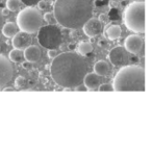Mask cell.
<instances>
[{
	"mask_svg": "<svg viewBox=\"0 0 152 151\" xmlns=\"http://www.w3.org/2000/svg\"><path fill=\"white\" fill-rule=\"evenodd\" d=\"M98 91L100 92H106V91H114V88L110 84H102L98 86Z\"/></svg>",
	"mask_w": 152,
	"mask_h": 151,
	"instance_id": "603a6c76",
	"label": "cell"
},
{
	"mask_svg": "<svg viewBox=\"0 0 152 151\" xmlns=\"http://www.w3.org/2000/svg\"><path fill=\"white\" fill-rule=\"evenodd\" d=\"M144 42L143 39L137 34H130L124 41V48L128 53L137 54L143 49Z\"/></svg>",
	"mask_w": 152,
	"mask_h": 151,
	"instance_id": "30bf717a",
	"label": "cell"
},
{
	"mask_svg": "<svg viewBox=\"0 0 152 151\" xmlns=\"http://www.w3.org/2000/svg\"><path fill=\"white\" fill-rule=\"evenodd\" d=\"M31 36L26 32H19L13 37V44L14 48L19 49V50H24L26 47H28L29 45H31Z\"/></svg>",
	"mask_w": 152,
	"mask_h": 151,
	"instance_id": "8fae6325",
	"label": "cell"
},
{
	"mask_svg": "<svg viewBox=\"0 0 152 151\" xmlns=\"http://www.w3.org/2000/svg\"><path fill=\"white\" fill-rule=\"evenodd\" d=\"M133 1H144V0H133Z\"/></svg>",
	"mask_w": 152,
	"mask_h": 151,
	"instance_id": "836d02e7",
	"label": "cell"
},
{
	"mask_svg": "<svg viewBox=\"0 0 152 151\" xmlns=\"http://www.w3.org/2000/svg\"><path fill=\"white\" fill-rule=\"evenodd\" d=\"M75 89H76V91H87V88L85 86V84L83 86V84H79V86H77Z\"/></svg>",
	"mask_w": 152,
	"mask_h": 151,
	"instance_id": "f546056e",
	"label": "cell"
},
{
	"mask_svg": "<svg viewBox=\"0 0 152 151\" xmlns=\"http://www.w3.org/2000/svg\"><path fill=\"white\" fill-rule=\"evenodd\" d=\"M74 47H75V46H74V45H70L69 48H70V49H74Z\"/></svg>",
	"mask_w": 152,
	"mask_h": 151,
	"instance_id": "d6a6232c",
	"label": "cell"
},
{
	"mask_svg": "<svg viewBox=\"0 0 152 151\" xmlns=\"http://www.w3.org/2000/svg\"><path fill=\"white\" fill-rule=\"evenodd\" d=\"M3 91H14V88H12V86H4V88L2 89Z\"/></svg>",
	"mask_w": 152,
	"mask_h": 151,
	"instance_id": "1f68e13d",
	"label": "cell"
},
{
	"mask_svg": "<svg viewBox=\"0 0 152 151\" xmlns=\"http://www.w3.org/2000/svg\"><path fill=\"white\" fill-rule=\"evenodd\" d=\"M57 54H58V53H57L56 49H49V50H48V57H49V59H54Z\"/></svg>",
	"mask_w": 152,
	"mask_h": 151,
	"instance_id": "484cf974",
	"label": "cell"
},
{
	"mask_svg": "<svg viewBox=\"0 0 152 151\" xmlns=\"http://www.w3.org/2000/svg\"><path fill=\"white\" fill-rule=\"evenodd\" d=\"M107 44H108V42L105 40V39H101V40L98 42V45H99L100 47H106Z\"/></svg>",
	"mask_w": 152,
	"mask_h": 151,
	"instance_id": "4316f807",
	"label": "cell"
},
{
	"mask_svg": "<svg viewBox=\"0 0 152 151\" xmlns=\"http://www.w3.org/2000/svg\"><path fill=\"white\" fill-rule=\"evenodd\" d=\"M94 72L99 76H105L110 72V65L105 61H99L94 65Z\"/></svg>",
	"mask_w": 152,
	"mask_h": 151,
	"instance_id": "9a60e30c",
	"label": "cell"
},
{
	"mask_svg": "<svg viewBox=\"0 0 152 151\" xmlns=\"http://www.w3.org/2000/svg\"><path fill=\"white\" fill-rule=\"evenodd\" d=\"M92 0H55L53 15L57 24L69 29H79L92 17Z\"/></svg>",
	"mask_w": 152,
	"mask_h": 151,
	"instance_id": "7a4b0ae2",
	"label": "cell"
},
{
	"mask_svg": "<svg viewBox=\"0 0 152 151\" xmlns=\"http://www.w3.org/2000/svg\"><path fill=\"white\" fill-rule=\"evenodd\" d=\"M24 57L27 62L30 63H36L41 59V50L36 45H29L24 49Z\"/></svg>",
	"mask_w": 152,
	"mask_h": 151,
	"instance_id": "4fadbf2b",
	"label": "cell"
},
{
	"mask_svg": "<svg viewBox=\"0 0 152 151\" xmlns=\"http://www.w3.org/2000/svg\"><path fill=\"white\" fill-rule=\"evenodd\" d=\"M77 51H78L79 55L87 56L93 51V45L88 41H81L77 46Z\"/></svg>",
	"mask_w": 152,
	"mask_h": 151,
	"instance_id": "e0dca14e",
	"label": "cell"
},
{
	"mask_svg": "<svg viewBox=\"0 0 152 151\" xmlns=\"http://www.w3.org/2000/svg\"><path fill=\"white\" fill-rule=\"evenodd\" d=\"M38 41L46 49H57L63 42V34L56 25H44L38 30Z\"/></svg>",
	"mask_w": 152,
	"mask_h": 151,
	"instance_id": "8992f818",
	"label": "cell"
},
{
	"mask_svg": "<svg viewBox=\"0 0 152 151\" xmlns=\"http://www.w3.org/2000/svg\"><path fill=\"white\" fill-rule=\"evenodd\" d=\"M18 32V26L14 22H7L2 26V34L7 38H13Z\"/></svg>",
	"mask_w": 152,
	"mask_h": 151,
	"instance_id": "2e32d148",
	"label": "cell"
},
{
	"mask_svg": "<svg viewBox=\"0 0 152 151\" xmlns=\"http://www.w3.org/2000/svg\"><path fill=\"white\" fill-rule=\"evenodd\" d=\"M121 34H122V29H121L120 26L116 25V24H110L105 29V36L110 41L119 39L121 37Z\"/></svg>",
	"mask_w": 152,
	"mask_h": 151,
	"instance_id": "5bb4252c",
	"label": "cell"
},
{
	"mask_svg": "<svg viewBox=\"0 0 152 151\" xmlns=\"http://www.w3.org/2000/svg\"><path fill=\"white\" fill-rule=\"evenodd\" d=\"M22 67L24 68V69H29L30 67H31V63L30 62H24V63H22Z\"/></svg>",
	"mask_w": 152,
	"mask_h": 151,
	"instance_id": "83f0119b",
	"label": "cell"
},
{
	"mask_svg": "<svg viewBox=\"0 0 152 151\" xmlns=\"http://www.w3.org/2000/svg\"><path fill=\"white\" fill-rule=\"evenodd\" d=\"M3 21H4V18H3L2 14H1V11H0V29H1L3 26Z\"/></svg>",
	"mask_w": 152,
	"mask_h": 151,
	"instance_id": "4dcf8cb0",
	"label": "cell"
},
{
	"mask_svg": "<svg viewBox=\"0 0 152 151\" xmlns=\"http://www.w3.org/2000/svg\"><path fill=\"white\" fill-rule=\"evenodd\" d=\"M43 16L40 11L34 9V7H26L22 11L19 12L16 18V24L20 32H26L28 34H32L38 32L42 26Z\"/></svg>",
	"mask_w": 152,
	"mask_h": 151,
	"instance_id": "5b68a950",
	"label": "cell"
},
{
	"mask_svg": "<svg viewBox=\"0 0 152 151\" xmlns=\"http://www.w3.org/2000/svg\"><path fill=\"white\" fill-rule=\"evenodd\" d=\"M10 13H11V11H10L9 9H3L2 11H1V14H2L3 17H7V16H9Z\"/></svg>",
	"mask_w": 152,
	"mask_h": 151,
	"instance_id": "f1b7e54d",
	"label": "cell"
},
{
	"mask_svg": "<svg viewBox=\"0 0 152 151\" xmlns=\"http://www.w3.org/2000/svg\"><path fill=\"white\" fill-rule=\"evenodd\" d=\"M87 73V62L81 55L72 51L57 54L50 65L53 81L63 89H75L83 84Z\"/></svg>",
	"mask_w": 152,
	"mask_h": 151,
	"instance_id": "6da1fadb",
	"label": "cell"
},
{
	"mask_svg": "<svg viewBox=\"0 0 152 151\" xmlns=\"http://www.w3.org/2000/svg\"><path fill=\"white\" fill-rule=\"evenodd\" d=\"M24 54L22 52V50H19V49H15L14 48L11 52L9 53V59L13 63H20L23 59Z\"/></svg>",
	"mask_w": 152,
	"mask_h": 151,
	"instance_id": "ac0fdd59",
	"label": "cell"
},
{
	"mask_svg": "<svg viewBox=\"0 0 152 151\" xmlns=\"http://www.w3.org/2000/svg\"><path fill=\"white\" fill-rule=\"evenodd\" d=\"M0 50H1V45H0Z\"/></svg>",
	"mask_w": 152,
	"mask_h": 151,
	"instance_id": "e575fe53",
	"label": "cell"
},
{
	"mask_svg": "<svg viewBox=\"0 0 152 151\" xmlns=\"http://www.w3.org/2000/svg\"><path fill=\"white\" fill-rule=\"evenodd\" d=\"M83 82L87 88V90H97L98 86H100V76L97 75L95 72L94 73H87Z\"/></svg>",
	"mask_w": 152,
	"mask_h": 151,
	"instance_id": "7c38bea8",
	"label": "cell"
},
{
	"mask_svg": "<svg viewBox=\"0 0 152 151\" xmlns=\"http://www.w3.org/2000/svg\"><path fill=\"white\" fill-rule=\"evenodd\" d=\"M114 91H145V70L137 65H125L117 72Z\"/></svg>",
	"mask_w": 152,
	"mask_h": 151,
	"instance_id": "3957f363",
	"label": "cell"
},
{
	"mask_svg": "<svg viewBox=\"0 0 152 151\" xmlns=\"http://www.w3.org/2000/svg\"><path fill=\"white\" fill-rule=\"evenodd\" d=\"M21 1L20 0H7V9L11 12H17L20 9Z\"/></svg>",
	"mask_w": 152,
	"mask_h": 151,
	"instance_id": "d6986e66",
	"label": "cell"
},
{
	"mask_svg": "<svg viewBox=\"0 0 152 151\" xmlns=\"http://www.w3.org/2000/svg\"><path fill=\"white\" fill-rule=\"evenodd\" d=\"M123 21L126 28L134 34L145 30V2L133 1L128 4L123 13Z\"/></svg>",
	"mask_w": 152,
	"mask_h": 151,
	"instance_id": "277c9868",
	"label": "cell"
},
{
	"mask_svg": "<svg viewBox=\"0 0 152 151\" xmlns=\"http://www.w3.org/2000/svg\"><path fill=\"white\" fill-rule=\"evenodd\" d=\"M83 29L86 36H88L89 38H96L97 36H99L100 34H102L103 30V25L101 22L98 20V18H90L81 27Z\"/></svg>",
	"mask_w": 152,
	"mask_h": 151,
	"instance_id": "9c48e42d",
	"label": "cell"
},
{
	"mask_svg": "<svg viewBox=\"0 0 152 151\" xmlns=\"http://www.w3.org/2000/svg\"><path fill=\"white\" fill-rule=\"evenodd\" d=\"M44 20L47 22V24H50V25H56V24H57L54 15H53V13H50V12H47V13H45Z\"/></svg>",
	"mask_w": 152,
	"mask_h": 151,
	"instance_id": "ffe728a7",
	"label": "cell"
},
{
	"mask_svg": "<svg viewBox=\"0 0 152 151\" xmlns=\"http://www.w3.org/2000/svg\"><path fill=\"white\" fill-rule=\"evenodd\" d=\"M13 66L11 61L0 54V90H2L13 77Z\"/></svg>",
	"mask_w": 152,
	"mask_h": 151,
	"instance_id": "ba28073f",
	"label": "cell"
},
{
	"mask_svg": "<svg viewBox=\"0 0 152 151\" xmlns=\"http://www.w3.org/2000/svg\"><path fill=\"white\" fill-rule=\"evenodd\" d=\"M98 20H99V21L101 22L102 24H104V23H107L108 20H110V17H108L107 14L102 13V14H100V15H99V17H98Z\"/></svg>",
	"mask_w": 152,
	"mask_h": 151,
	"instance_id": "d4e9b609",
	"label": "cell"
},
{
	"mask_svg": "<svg viewBox=\"0 0 152 151\" xmlns=\"http://www.w3.org/2000/svg\"><path fill=\"white\" fill-rule=\"evenodd\" d=\"M129 55L123 46H116L108 52V59L115 67H123L129 63Z\"/></svg>",
	"mask_w": 152,
	"mask_h": 151,
	"instance_id": "52a82bcc",
	"label": "cell"
},
{
	"mask_svg": "<svg viewBox=\"0 0 152 151\" xmlns=\"http://www.w3.org/2000/svg\"><path fill=\"white\" fill-rule=\"evenodd\" d=\"M38 7L41 10V11H48L50 9V2H49L48 0H40L38 2Z\"/></svg>",
	"mask_w": 152,
	"mask_h": 151,
	"instance_id": "7402d4cb",
	"label": "cell"
},
{
	"mask_svg": "<svg viewBox=\"0 0 152 151\" xmlns=\"http://www.w3.org/2000/svg\"><path fill=\"white\" fill-rule=\"evenodd\" d=\"M26 84H27V81H26L25 77H23V76H18V77L16 78V81H15L16 89H23V88H25Z\"/></svg>",
	"mask_w": 152,
	"mask_h": 151,
	"instance_id": "44dd1931",
	"label": "cell"
},
{
	"mask_svg": "<svg viewBox=\"0 0 152 151\" xmlns=\"http://www.w3.org/2000/svg\"><path fill=\"white\" fill-rule=\"evenodd\" d=\"M21 3L25 4L26 7H34V5L38 4V2L40 0H20Z\"/></svg>",
	"mask_w": 152,
	"mask_h": 151,
	"instance_id": "cb8c5ba5",
	"label": "cell"
}]
</instances>
